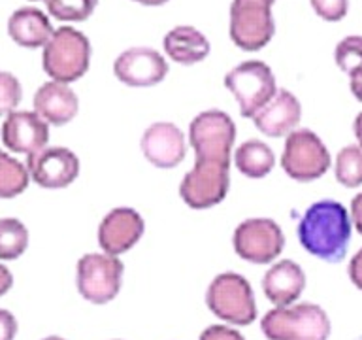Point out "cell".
I'll return each mask as SVG.
<instances>
[{
  "instance_id": "cell-1",
  "label": "cell",
  "mask_w": 362,
  "mask_h": 340,
  "mask_svg": "<svg viewBox=\"0 0 362 340\" xmlns=\"http://www.w3.org/2000/svg\"><path fill=\"white\" fill-rule=\"evenodd\" d=\"M300 246L310 255L327 263H341L353 234L349 210L332 198L310 204L298 221Z\"/></svg>"
},
{
  "instance_id": "cell-2",
  "label": "cell",
  "mask_w": 362,
  "mask_h": 340,
  "mask_svg": "<svg viewBox=\"0 0 362 340\" xmlns=\"http://www.w3.org/2000/svg\"><path fill=\"white\" fill-rule=\"evenodd\" d=\"M260 331L268 340H328L332 323L325 308L315 302L274 306L260 319Z\"/></svg>"
},
{
  "instance_id": "cell-3",
  "label": "cell",
  "mask_w": 362,
  "mask_h": 340,
  "mask_svg": "<svg viewBox=\"0 0 362 340\" xmlns=\"http://www.w3.org/2000/svg\"><path fill=\"white\" fill-rule=\"evenodd\" d=\"M90 42L81 30L59 27L44 45L42 67L53 81L72 84L83 78L90 64Z\"/></svg>"
},
{
  "instance_id": "cell-4",
  "label": "cell",
  "mask_w": 362,
  "mask_h": 340,
  "mask_svg": "<svg viewBox=\"0 0 362 340\" xmlns=\"http://www.w3.org/2000/svg\"><path fill=\"white\" fill-rule=\"evenodd\" d=\"M209 312L228 325L245 327L257 319V300L251 283L238 272H221L206 291Z\"/></svg>"
},
{
  "instance_id": "cell-5",
  "label": "cell",
  "mask_w": 362,
  "mask_h": 340,
  "mask_svg": "<svg viewBox=\"0 0 362 340\" xmlns=\"http://www.w3.org/2000/svg\"><path fill=\"white\" fill-rule=\"evenodd\" d=\"M234 142L236 125L223 110H204L189 125V146L194 152V161L232 164Z\"/></svg>"
},
{
  "instance_id": "cell-6",
  "label": "cell",
  "mask_w": 362,
  "mask_h": 340,
  "mask_svg": "<svg viewBox=\"0 0 362 340\" xmlns=\"http://www.w3.org/2000/svg\"><path fill=\"white\" fill-rule=\"evenodd\" d=\"M279 163L291 180L310 183L327 174L332 166V157L321 136L298 127L285 138Z\"/></svg>"
},
{
  "instance_id": "cell-7",
  "label": "cell",
  "mask_w": 362,
  "mask_h": 340,
  "mask_svg": "<svg viewBox=\"0 0 362 340\" xmlns=\"http://www.w3.org/2000/svg\"><path fill=\"white\" fill-rule=\"evenodd\" d=\"M225 87L236 98L242 118L253 119L276 96L277 81L264 61L240 62L225 76Z\"/></svg>"
},
{
  "instance_id": "cell-8",
  "label": "cell",
  "mask_w": 362,
  "mask_h": 340,
  "mask_svg": "<svg viewBox=\"0 0 362 340\" xmlns=\"http://www.w3.org/2000/svg\"><path fill=\"white\" fill-rule=\"evenodd\" d=\"M124 265L121 257L96 251L85 254L76 265V285L79 295L93 305L112 302L123 288Z\"/></svg>"
},
{
  "instance_id": "cell-9",
  "label": "cell",
  "mask_w": 362,
  "mask_h": 340,
  "mask_svg": "<svg viewBox=\"0 0 362 340\" xmlns=\"http://www.w3.org/2000/svg\"><path fill=\"white\" fill-rule=\"evenodd\" d=\"M274 4L276 0H232L228 34L240 50L259 51L270 44L276 34Z\"/></svg>"
},
{
  "instance_id": "cell-10",
  "label": "cell",
  "mask_w": 362,
  "mask_h": 340,
  "mask_svg": "<svg viewBox=\"0 0 362 340\" xmlns=\"http://www.w3.org/2000/svg\"><path fill=\"white\" fill-rule=\"evenodd\" d=\"M232 248L240 259L253 265H272L285 248V234L272 217H249L234 229Z\"/></svg>"
},
{
  "instance_id": "cell-11",
  "label": "cell",
  "mask_w": 362,
  "mask_h": 340,
  "mask_svg": "<svg viewBox=\"0 0 362 340\" xmlns=\"http://www.w3.org/2000/svg\"><path fill=\"white\" fill-rule=\"evenodd\" d=\"M230 189V164L194 161L180 181L181 200L192 210H208L221 204Z\"/></svg>"
},
{
  "instance_id": "cell-12",
  "label": "cell",
  "mask_w": 362,
  "mask_h": 340,
  "mask_svg": "<svg viewBox=\"0 0 362 340\" xmlns=\"http://www.w3.org/2000/svg\"><path fill=\"white\" fill-rule=\"evenodd\" d=\"M146 232V221L138 210L129 206L112 208L98 225V246L104 254L121 257L140 242Z\"/></svg>"
},
{
  "instance_id": "cell-13",
  "label": "cell",
  "mask_w": 362,
  "mask_h": 340,
  "mask_svg": "<svg viewBox=\"0 0 362 340\" xmlns=\"http://www.w3.org/2000/svg\"><path fill=\"white\" fill-rule=\"evenodd\" d=\"M115 78L127 87H155L168 76V61L153 47H129L113 62Z\"/></svg>"
},
{
  "instance_id": "cell-14",
  "label": "cell",
  "mask_w": 362,
  "mask_h": 340,
  "mask_svg": "<svg viewBox=\"0 0 362 340\" xmlns=\"http://www.w3.org/2000/svg\"><path fill=\"white\" fill-rule=\"evenodd\" d=\"M30 180L44 189H64L79 176L78 155L62 146H47L27 159Z\"/></svg>"
},
{
  "instance_id": "cell-15",
  "label": "cell",
  "mask_w": 362,
  "mask_h": 340,
  "mask_svg": "<svg viewBox=\"0 0 362 340\" xmlns=\"http://www.w3.org/2000/svg\"><path fill=\"white\" fill-rule=\"evenodd\" d=\"M140 149L153 166L163 170L175 169L187 155L185 132L172 121H155L144 130Z\"/></svg>"
},
{
  "instance_id": "cell-16",
  "label": "cell",
  "mask_w": 362,
  "mask_h": 340,
  "mask_svg": "<svg viewBox=\"0 0 362 340\" xmlns=\"http://www.w3.org/2000/svg\"><path fill=\"white\" fill-rule=\"evenodd\" d=\"M2 144L11 153L33 157L49 144V123L40 118L36 112L16 110L6 115L2 129Z\"/></svg>"
},
{
  "instance_id": "cell-17",
  "label": "cell",
  "mask_w": 362,
  "mask_h": 340,
  "mask_svg": "<svg viewBox=\"0 0 362 340\" xmlns=\"http://www.w3.org/2000/svg\"><path fill=\"white\" fill-rule=\"evenodd\" d=\"M302 119V104L291 91L279 89L276 96L253 118L255 127L268 138H287L298 129Z\"/></svg>"
},
{
  "instance_id": "cell-18",
  "label": "cell",
  "mask_w": 362,
  "mask_h": 340,
  "mask_svg": "<svg viewBox=\"0 0 362 340\" xmlns=\"http://www.w3.org/2000/svg\"><path fill=\"white\" fill-rule=\"evenodd\" d=\"M33 106L44 121L53 127H62L78 115L79 98L70 85L51 79L34 93Z\"/></svg>"
},
{
  "instance_id": "cell-19",
  "label": "cell",
  "mask_w": 362,
  "mask_h": 340,
  "mask_svg": "<svg viewBox=\"0 0 362 340\" xmlns=\"http://www.w3.org/2000/svg\"><path fill=\"white\" fill-rule=\"evenodd\" d=\"M305 289L304 268L293 259L272 263L262 278V291L274 306H291Z\"/></svg>"
},
{
  "instance_id": "cell-20",
  "label": "cell",
  "mask_w": 362,
  "mask_h": 340,
  "mask_svg": "<svg viewBox=\"0 0 362 340\" xmlns=\"http://www.w3.org/2000/svg\"><path fill=\"white\" fill-rule=\"evenodd\" d=\"M55 33V28L51 25L49 17L44 11L33 6L19 8L8 19V34L10 38L21 47L36 50L44 47Z\"/></svg>"
},
{
  "instance_id": "cell-21",
  "label": "cell",
  "mask_w": 362,
  "mask_h": 340,
  "mask_svg": "<svg viewBox=\"0 0 362 340\" xmlns=\"http://www.w3.org/2000/svg\"><path fill=\"white\" fill-rule=\"evenodd\" d=\"M163 47L170 61L185 64V67L204 61L211 51L206 34L191 25H180V27L170 28L163 40Z\"/></svg>"
},
{
  "instance_id": "cell-22",
  "label": "cell",
  "mask_w": 362,
  "mask_h": 340,
  "mask_svg": "<svg viewBox=\"0 0 362 340\" xmlns=\"http://www.w3.org/2000/svg\"><path fill=\"white\" fill-rule=\"evenodd\" d=\"M232 161L236 164L238 172L249 180H262L276 169V153L264 140L259 138L242 142L234 149Z\"/></svg>"
},
{
  "instance_id": "cell-23",
  "label": "cell",
  "mask_w": 362,
  "mask_h": 340,
  "mask_svg": "<svg viewBox=\"0 0 362 340\" xmlns=\"http://www.w3.org/2000/svg\"><path fill=\"white\" fill-rule=\"evenodd\" d=\"M334 178L347 189L362 187V147L358 144L344 146L334 159Z\"/></svg>"
},
{
  "instance_id": "cell-24",
  "label": "cell",
  "mask_w": 362,
  "mask_h": 340,
  "mask_svg": "<svg viewBox=\"0 0 362 340\" xmlns=\"http://www.w3.org/2000/svg\"><path fill=\"white\" fill-rule=\"evenodd\" d=\"M30 174L27 164L0 152V198H16L27 191Z\"/></svg>"
},
{
  "instance_id": "cell-25",
  "label": "cell",
  "mask_w": 362,
  "mask_h": 340,
  "mask_svg": "<svg viewBox=\"0 0 362 340\" xmlns=\"http://www.w3.org/2000/svg\"><path fill=\"white\" fill-rule=\"evenodd\" d=\"M28 248V229L17 217L0 220V261L19 259Z\"/></svg>"
},
{
  "instance_id": "cell-26",
  "label": "cell",
  "mask_w": 362,
  "mask_h": 340,
  "mask_svg": "<svg viewBox=\"0 0 362 340\" xmlns=\"http://www.w3.org/2000/svg\"><path fill=\"white\" fill-rule=\"evenodd\" d=\"M98 0H45V8L57 21L79 23L89 19Z\"/></svg>"
},
{
  "instance_id": "cell-27",
  "label": "cell",
  "mask_w": 362,
  "mask_h": 340,
  "mask_svg": "<svg viewBox=\"0 0 362 340\" xmlns=\"http://www.w3.org/2000/svg\"><path fill=\"white\" fill-rule=\"evenodd\" d=\"M334 61L347 76L362 70V36L351 34L339 40L334 47Z\"/></svg>"
},
{
  "instance_id": "cell-28",
  "label": "cell",
  "mask_w": 362,
  "mask_h": 340,
  "mask_svg": "<svg viewBox=\"0 0 362 340\" xmlns=\"http://www.w3.org/2000/svg\"><path fill=\"white\" fill-rule=\"evenodd\" d=\"M23 98V89L19 79L11 72L0 70V115H10L16 112Z\"/></svg>"
},
{
  "instance_id": "cell-29",
  "label": "cell",
  "mask_w": 362,
  "mask_h": 340,
  "mask_svg": "<svg viewBox=\"0 0 362 340\" xmlns=\"http://www.w3.org/2000/svg\"><path fill=\"white\" fill-rule=\"evenodd\" d=\"M317 16L328 23L341 21L349 11V0H310Z\"/></svg>"
},
{
  "instance_id": "cell-30",
  "label": "cell",
  "mask_w": 362,
  "mask_h": 340,
  "mask_svg": "<svg viewBox=\"0 0 362 340\" xmlns=\"http://www.w3.org/2000/svg\"><path fill=\"white\" fill-rule=\"evenodd\" d=\"M198 340H245L238 329L228 327V325H209L200 333Z\"/></svg>"
},
{
  "instance_id": "cell-31",
  "label": "cell",
  "mask_w": 362,
  "mask_h": 340,
  "mask_svg": "<svg viewBox=\"0 0 362 340\" xmlns=\"http://www.w3.org/2000/svg\"><path fill=\"white\" fill-rule=\"evenodd\" d=\"M19 325L16 316L6 308H0V340H16Z\"/></svg>"
},
{
  "instance_id": "cell-32",
  "label": "cell",
  "mask_w": 362,
  "mask_h": 340,
  "mask_svg": "<svg viewBox=\"0 0 362 340\" xmlns=\"http://www.w3.org/2000/svg\"><path fill=\"white\" fill-rule=\"evenodd\" d=\"M347 274H349L351 283L362 291V248L356 249V254L351 257L349 265H347Z\"/></svg>"
},
{
  "instance_id": "cell-33",
  "label": "cell",
  "mask_w": 362,
  "mask_h": 340,
  "mask_svg": "<svg viewBox=\"0 0 362 340\" xmlns=\"http://www.w3.org/2000/svg\"><path fill=\"white\" fill-rule=\"evenodd\" d=\"M349 214H351V221H353L355 231L362 237V191H358L355 197L351 198Z\"/></svg>"
},
{
  "instance_id": "cell-34",
  "label": "cell",
  "mask_w": 362,
  "mask_h": 340,
  "mask_svg": "<svg viewBox=\"0 0 362 340\" xmlns=\"http://www.w3.org/2000/svg\"><path fill=\"white\" fill-rule=\"evenodd\" d=\"M11 285H13V274L8 266L0 263V297H4L11 289Z\"/></svg>"
},
{
  "instance_id": "cell-35",
  "label": "cell",
  "mask_w": 362,
  "mask_h": 340,
  "mask_svg": "<svg viewBox=\"0 0 362 340\" xmlns=\"http://www.w3.org/2000/svg\"><path fill=\"white\" fill-rule=\"evenodd\" d=\"M349 89L356 101L362 102V70L349 76Z\"/></svg>"
},
{
  "instance_id": "cell-36",
  "label": "cell",
  "mask_w": 362,
  "mask_h": 340,
  "mask_svg": "<svg viewBox=\"0 0 362 340\" xmlns=\"http://www.w3.org/2000/svg\"><path fill=\"white\" fill-rule=\"evenodd\" d=\"M353 135H355L356 144L362 147V112L356 113L355 121H353Z\"/></svg>"
},
{
  "instance_id": "cell-37",
  "label": "cell",
  "mask_w": 362,
  "mask_h": 340,
  "mask_svg": "<svg viewBox=\"0 0 362 340\" xmlns=\"http://www.w3.org/2000/svg\"><path fill=\"white\" fill-rule=\"evenodd\" d=\"M138 4H144V6H163L166 4L168 0H134Z\"/></svg>"
},
{
  "instance_id": "cell-38",
  "label": "cell",
  "mask_w": 362,
  "mask_h": 340,
  "mask_svg": "<svg viewBox=\"0 0 362 340\" xmlns=\"http://www.w3.org/2000/svg\"><path fill=\"white\" fill-rule=\"evenodd\" d=\"M42 340H66V339H62V336H45V339Z\"/></svg>"
},
{
  "instance_id": "cell-39",
  "label": "cell",
  "mask_w": 362,
  "mask_h": 340,
  "mask_svg": "<svg viewBox=\"0 0 362 340\" xmlns=\"http://www.w3.org/2000/svg\"><path fill=\"white\" fill-rule=\"evenodd\" d=\"M355 340H362V336H358V339H355Z\"/></svg>"
},
{
  "instance_id": "cell-40",
  "label": "cell",
  "mask_w": 362,
  "mask_h": 340,
  "mask_svg": "<svg viewBox=\"0 0 362 340\" xmlns=\"http://www.w3.org/2000/svg\"><path fill=\"white\" fill-rule=\"evenodd\" d=\"M33 2H36V0H33Z\"/></svg>"
},
{
  "instance_id": "cell-41",
  "label": "cell",
  "mask_w": 362,
  "mask_h": 340,
  "mask_svg": "<svg viewBox=\"0 0 362 340\" xmlns=\"http://www.w3.org/2000/svg\"><path fill=\"white\" fill-rule=\"evenodd\" d=\"M115 340H119V339H115Z\"/></svg>"
}]
</instances>
